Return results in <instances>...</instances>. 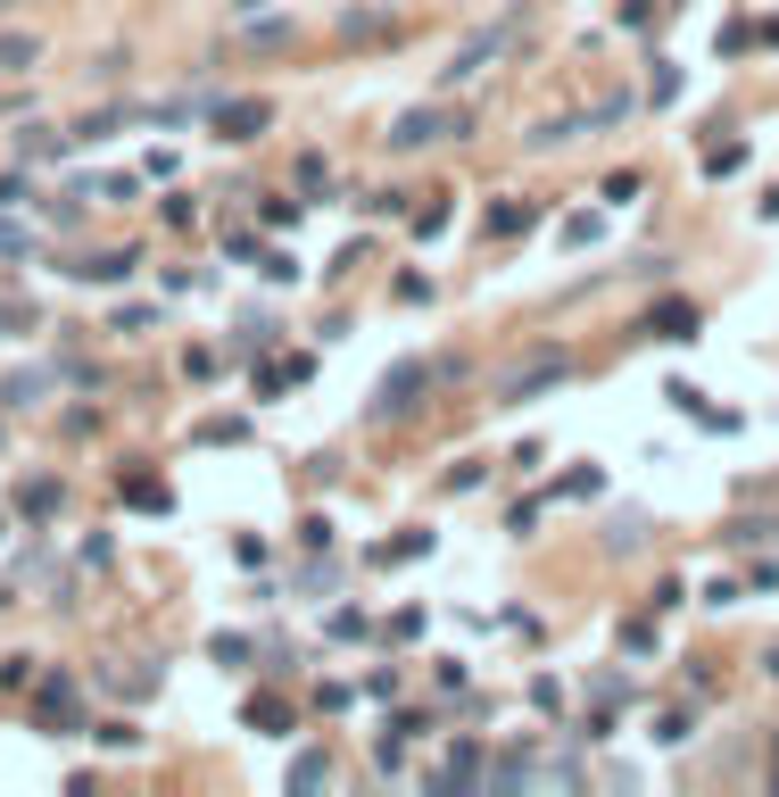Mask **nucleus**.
I'll return each mask as SVG.
<instances>
[{"label":"nucleus","instance_id":"1","mask_svg":"<svg viewBox=\"0 0 779 797\" xmlns=\"http://www.w3.org/2000/svg\"><path fill=\"white\" fill-rule=\"evenodd\" d=\"M448 133H464V109H407V116H390V150H431V142H448Z\"/></svg>","mask_w":779,"mask_h":797},{"label":"nucleus","instance_id":"12","mask_svg":"<svg viewBox=\"0 0 779 797\" xmlns=\"http://www.w3.org/2000/svg\"><path fill=\"white\" fill-rule=\"evenodd\" d=\"M241 42H249V50H282V42H291V25H282V18H266V25H249Z\"/></svg>","mask_w":779,"mask_h":797},{"label":"nucleus","instance_id":"2","mask_svg":"<svg viewBox=\"0 0 779 797\" xmlns=\"http://www.w3.org/2000/svg\"><path fill=\"white\" fill-rule=\"evenodd\" d=\"M424 382H431V366H390L382 391H373V416H415L424 407Z\"/></svg>","mask_w":779,"mask_h":797},{"label":"nucleus","instance_id":"13","mask_svg":"<svg viewBox=\"0 0 779 797\" xmlns=\"http://www.w3.org/2000/svg\"><path fill=\"white\" fill-rule=\"evenodd\" d=\"M316 781H332V764H324V756H298L291 764V789H316Z\"/></svg>","mask_w":779,"mask_h":797},{"label":"nucleus","instance_id":"3","mask_svg":"<svg viewBox=\"0 0 779 797\" xmlns=\"http://www.w3.org/2000/svg\"><path fill=\"white\" fill-rule=\"evenodd\" d=\"M207 125H216V142H258L266 100H207Z\"/></svg>","mask_w":779,"mask_h":797},{"label":"nucleus","instance_id":"9","mask_svg":"<svg viewBox=\"0 0 779 797\" xmlns=\"http://www.w3.org/2000/svg\"><path fill=\"white\" fill-rule=\"evenodd\" d=\"M547 382H564V358H539L531 374H515V382H506V398H522V391H547Z\"/></svg>","mask_w":779,"mask_h":797},{"label":"nucleus","instance_id":"16","mask_svg":"<svg viewBox=\"0 0 779 797\" xmlns=\"http://www.w3.org/2000/svg\"><path fill=\"white\" fill-rule=\"evenodd\" d=\"M249 9H258V0H249Z\"/></svg>","mask_w":779,"mask_h":797},{"label":"nucleus","instance_id":"15","mask_svg":"<svg viewBox=\"0 0 779 797\" xmlns=\"http://www.w3.org/2000/svg\"><path fill=\"white\" fill-rule=\"evenodd\" d=\"M763 673H771V682H779V648H771V656H763Z\"/></svg>","mask_w":779,"mask_h":797},{"label":"nucleus","instance_id":"14","mask_svg":"<svg viewBox=\"0 0 779 797\" xmlns=\"http://www.w3.org/2000/svg\"><path fill=\"white\" fill-rule=\"evenodd\" d=\"M0 258H25V233L9 225V216H0Z\"/></svg>","mask_w":779,"mask_h":797},{"label":"nucleus","instance_id":"17","mask_svg":"<svg viewBox=\"0 0 779 797\" xmlns=\"http://www.w3.org/2000/svg\"><path fill=\"white\" fill-rule=\"evenodd\" d=\"M0 9H9V0H0Z\"/></svg>","mask_w":779,"mask_h":797},{"label":"nucleus","instance_id":"10","mask_svg":"<svg viewBox=\"0 0 779 797\" xmlns=\"http://www.w3.org/2000/svg\"><path fill=\"white\" fill-rule=\"evenodd\" d=\"M647 333H655V341H697V316H688V307H664Z\"/></svg>","mask_w":779,"mask_h":797},{"label":"nucleus","instance_id":"5","mask_svg":"<svg viewBox=\"0 0 779 797\" xmlns=\"http://www.w3.org/2000/svg\"><path fill=\"white\" fill-rule=\"evenodd\" d=\"M75 274H83V283H125V274H133V249H100V258H83Z\"/></svg>","mask_w":779,"mask_h":797},{"label":"nucleus","instance_id":"8","mask_svg":"<svg viewBox=\"0 0 779 797\" xmlns=\"http://www.w3.org/2000/svg\"><path fill=\"white\" fill-rule=\"evenodd\" d=\"M50 382H58V374H9V382H0V398H9V407H34Z\"/></svg>","mask_w":779,"mask_h":797},{"label":"nucleus","instance_id":"11","mask_svg":"<svg viewBox=\"0 0 779 797\" xmlns=\"http://www.w3.org/2000/svg\"><path fill=\"white\" fill-rule=\"evenodd\" d=\"M18 333H34V307H25V300H0V341H18Z\"/></svg>","mask_w":779,"mask_h":797},{"label":"nucleus","instance_id":"7","mask_svg":"<svg viewBox=\"0 0 779 797\" xmlns=\"http://www.w3.org/2000/svg\"><path fill=\"white\" fill-rule=\"evenodd\" d=\"M42 722H50V731H75V689H67V682L42 689Z\"/></svg>","mask_w":779,"mask_h":797},{"label":"nucleus","instance_id":"4","mask_svg":"<svg viewBox=\"0 0 779 797\" xmlns=\"http://www.w3.org/2000/svg\"><path fill=\"white\" fill-rule=\"evenodd\" d=\"M498 50H506V25H482V34H473V42H464V50H456V58L440 67V83H464V76H482V67H489Z\"/></svg>","mask_w":779,"mask_h":797},{"label":"nucleus","instance_id":"6","mask_svg":"<svg viewBox=\"0 0 779 797\" xmlns=\"http://www.w3.org/2000/svg\"><path fill=\"white\" fill-rule=\"evenodd\" d=\"M42 58V34H0V76H25Z\"/></svg>","mask_w":779,"mask_h":797}]
</instances>
